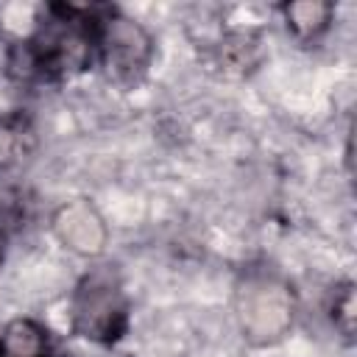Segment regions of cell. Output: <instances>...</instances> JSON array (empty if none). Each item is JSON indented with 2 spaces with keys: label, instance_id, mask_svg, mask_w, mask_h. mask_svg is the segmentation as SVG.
<instances>
[{
  "label": "cell",
  "instance_id": "cell-1",
  "mask_svg": "<svg viewBox=\"0 0 357 357\" xmlns=\"http://www.w3.org/2000/svg\"><path fill=\"white\" fill-rule=\"evenodd\" d=\"M100 3H47L33 31L14 42L6 70L20 84H61L98 64Z\"/></svg>",
  "mask_w": 357,
  "mask_h": 357
},
{
  "label": "cell",
  "instance_id": "cell-2",
  "mask_svg": "<svg viewBox=\"0 0 357 357\" xmlns=\"http://www.w3.org/2000/svg\"><path fill=\"white\" fill-rule=\"evenodd\" d=\"M67 315L73 335L98 346L120 343L131 329V298L120 271L109 262L89 268L70 293Z\"/></svg>",
  "mask_w": 357,
  "mask_h": 357
},
{
  "label": "cell",
  "instance_id": "cell-3",
  "mask_svg": "<svg viewBox=\"0 0 357 357\" xmlns=\"http://www.w3.org/2000/svg\"><path fill=\"white\" fill-rule=\"evenodd\" d=\"M153 36L145 25L123 14L117 6L100 3L98 11V67L120 86H134L145 78L153 61Z\"/></svg>",
  "mask_w": 357,
  "mask_h": 357
},
{
  "label": "cell",
  "instance_id": "cell-4",
  "mask_svg": "<svg viewBox=\"0 0 357 357\" xmlns=\"http://www.w3.org/2000/svg\"><path fill=\"white\" fill-rule=\"evenodd\" d=\"M293 287L273 271L257 268L243 276L237 287V315L251 343H273L293 324Z\"/></svg>",
  "mask_w": 357,
  "mask_h": 357
},
{
  "label": "cell",
  "instance_id": "cell-5",
  "mask_svg": "<svg viewBox=\"0 0 357 357\" xmlns=\"http://www.w3.org/2000/svg\"><path fill=\"white\" fill-rule=\"evenodd\" d=\"M53 229L70 251L84 254V257H95L106 245V226L100 215L95 212L92 204L81 198L59 206V212L53 215Z\"/></svg>",
  "mask_w": 357,
  "mask_h": 357
},
{
  "label": "cell",
  "instance_id": "cell-6",
  "mask_svg": "<svg viewBox=\"0 0 357 357\" xmlns=\"http://www.w3.org/2000/svg\"><path fill=\"white\" fill-rule=\"evenodd\" d=\"M0 357H61V349L47 324L22 315L0 329Z\"/></svg>",
  "mask_w": 357,
  "mask_h": 357
},
{
  "label": "cell",
  "instance_id": "cell-7",
  "mask_svg": "<svg viewBox=\"0 0 357 357\" xmlns=\"http://www.w3.org/2000/svg\"><path fill=\"white\" fill-rule=\"evenodd\" d=\"M279 14H282L287 31L301 45H312L329 31V25L335 20V6L326 0H296V3H282Z\"/></svg>",
  "mask_w": 357,
  "mask_h": 357
},
{
  "label": "cell",
  "instance_id": "cell-8",
  "mask_svg": "<svg viewBox=\"0 0 357 357\" xmlns=\"http://www.w3.org/2000/svg\"><path fill=\"white\" fill-rule=\"evenodd\" d=\"M33 145V126L22 112L0 117V170L17 165Z\"/></svg>",
  "mask_w": 357,
  "mask_h": 357
},
{
  "label": "cell",
  "instance_id": "cell-9",
  "mask_svg": "<svg viewBox=\"0 0 357 357\" xmlns=\"http://www.w3.org/2000/svg\"><path fill=\"white\" fill-rule=\"evenodd\" d=\"M329 318L335 324V329L351 340L354 335V284L351 282H343L332 290V298H329Z\"/></svg>",
  "mask_w": 357,
  "mask_h": 357
},
{
  "label": "cell",
  "instance_id": "cell-10",
  "mask_svg": "<svg viewBox=\"0 0 357 357\" xmlns=\"http://www.w3.org/2000/svg\"><path fill=\"white\" fill-rule=\"evenodd\" d=\"M6 248H8V234H6V229L0 226V265H3V259H6Z\"/></svg>",
  "mask_w": 357,
  "mask_h": 357
}]
</instances>
